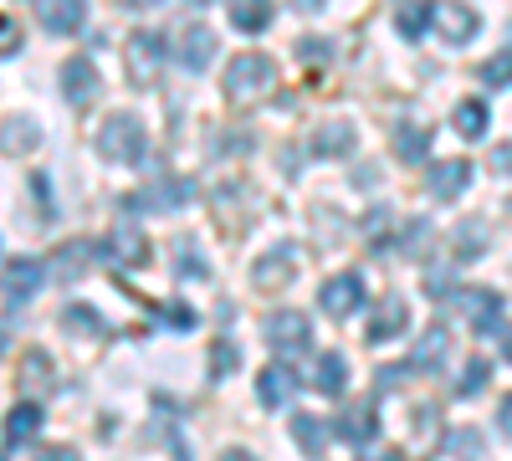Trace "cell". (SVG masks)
Here are the masks:
<instances>
[{"label": "cell", "instance_id": "e0dca14e", "mask_svg": "<svg viewBox=\"0 0 512 461\" xmlns=\"http://www.w3.org/2000/svg\"><path fill=\"white\" fill-rule=\"evenodd\" d=\"M354 123L349 118H333V123H323V129L313 134V154L318 159H349L354 154Z\"/></svg>", "mask_w": 512, "mask_h": 461}, {"label": "cell", "instance_id": "bcb514c9", "mask_svg": "<svg viewBox=\"0 0 512 461\" xmlns=\"http://www.w3.org/2000/svg\"><path fill=\"white\" fill-rule=\"evenodd\" d=\"M492 164H497V170H507V175H512V144H507V149H497V154H492Z\"/></svg>", "mask_w": 512, "mask_h": 461}, {"label": "cell", "instance_id": "d6a6232c", "mask_svg": "<svg viewBox=\"0 0 512 461\" xmlns=\"http://www.w3.org/2000/svg\"><path fill=\"white\" fill-rule=\"evenodd\" d=\"M482 82H487V88H507V82H512V47L497 52L492 62H482Z\"/></svg>", "mask_w": 512, "mask_h": 461}, {"label": "cell", "instance_id": "8d00e7d4", "mask_svg": "<svg viewBox=\"0 0 512 461\" xmlns=\"http://www.w3.org/2000/svg\"><path fill=\"white\" fill-rule=\"evenodd\" d=\"M21 47V21L16 16H0V57H11Z\"/></svg>", "mask_w": 512, "mask_h": 461}, {"label": "cell", "instance_id": "d590c367", "mask_svg": "<svg viewBox=\"0 0 512 461\" xmlns=\"http://www.w3.org/2000/svg\"><path fill=\"white\" fill-rule=\"evenodd\" d=\"M175 251H180V272H185V277H205V262L195 257V236H180Z\"/></svg>", "mask_w": 512, "mask_h": 461}, {"label": "cell", "instance_id": "2e32d148", "mask_svg": "<svg viewBox=\"0 0 512 461\" xmlns=\"http://www.w3.org/2000/svg\"><path fill=\"white\" fill-rule=\"evenodd\" d=\"M210 57H216V31L200 26V21H190L185 36H180V67H185V72H205Z\"/></svg>", "mask_w": 512, "mask_h": 461}, {"label": "cell", "instance_id": "8fae6325", "mask_svg": "<svg viewBox=\"0 0 512 461\" xmlns=\"http://www.w3.org/2000/svg\"><path fill=\"white\" fill-rule=\"evenodd\" d=\"M318 303H323V313H333V318L359 313V303H364V277H359V272H338V277H328V282L318 287Z\"/></svg>", "mask_w": 512, "mask_h": 461}, {"label": "cell", "instance_id": "e575fe53", "mask_svg": "<svg viewBox=\"0 0 512 461\" xmlns=\"http://www.w3.org/2000/svg\"><path fill=\"white\" fill-rule=\"evenodd\" d=\"M482 226L477 221H461V231H456V246H461V257H477V251H482Z\"/></svg>", "mask_w": 512, "mask_h": 461}, {"label": "cell", "instance_id": "7bdbcfd3", "mask_svg": "<svg viewBox=\"0 0 512 461\" xmlns=\"http://www.w3.org/2000/svg\"><path fill=\"white\" fill-rule=\"evenodd\" d=\"M328 6V0H292V11H303V16H318Z\"/></svg>", "mask_w": 512, "mask_h": 461}, {"label": "cell", "instance_id": "30bf717a", "mask_svg": "<svg viewBox=\"0 0 512 461\" xmlns=\"http://www.w3.org/2000/svg\"><path fill=\"white\" fill-rule=\"evenodd\" d=\"M446 303H456V313L472 318L477 333H492V328L502 323V298H497L492 287H461L456 298H446Z\"/></svg>", "mask_w": 512, "mask_h": 461}, {"label": "cell", "instance_id": "4316f807", "mask_svg": "<svg viewBox=\"0 0 512 461\" xmlns=\"http://www.w3.org/2000/svg\"><path fill=\"white\" fill-rule=\"evenodd\" d=\"M451 123H456V134L461 139H487V103L482 98H466V103H456V113H451Z\"/></svg>", "mask_w": 512, "mask_h": 461}, {"label": "cell", "instance_id": "d6986e66", "mask_svg": "<svg viewBox=\"0 0 512 461\" xmlns=\"http://www.w3.org/2000/svg\"><path fill=\"white\" fill-rule=\"evenodd\" d=\"M333 436H344V441H354V446L374 441V436H379V415H374V405L364 400V405L344 410V415H338V421H333Z\"/></svg>", "mask_w": 512, "mask_h": 461}, {"label": "cell", "instance_id": "603a6c76", "mask_svg": "<svg viewBox=\"0 0 512 461\" xmlns=\"http://www.w3.org/2000/svg\"><path fill=\"white\" fill-rule=\"evenodd\" d=\"M231 26L246 36H262L272 26V0H231Z\"/></svg>", "mask_w": 512, "mask_h": 461}, {"label": "cell", "instance_id": "ab89813d", "mask_svg": "<svg viewBox=\"0 0 512 461\" xmlns=\"http://www.w3.org/2000/svg\"><path fill=\"white\" fill-rule=\"evenodd\" d=\"M231 364H236V349L231 344H216V354H210V374L221 380V374H231Z\"/></svg>", "mask_w": 512, "mask_h": 461}, {"label": "cell", "instance_id": "cb8c5ba5", "mask_svg": "<svg viewBox=\"0 0 512 461\" xmlns=\"http://www.w3.org/2000/svg\"><path fill=\"white\" fill-rule=\"evenodd\" d=\"M287 431H292V441L303 446L308 456H323V451H328V436H333L328 421H318V415H292V426H287Z\"/></svg>", "mask_w": 512, "mask_h": 461}, {"label": "cell", "instance_id": "ffe728a7", "mask_svg": "<svg viewBox=\"0 0 512 461\" xmlns=\"http://www.w3.org/2000/svg\"><path fill=\"white\" fill-rule=\"evenodd\" d=\"M344 385H349V359L328 349V354L313 364V390L328 395V400H338V395H344Z\"/></svg>", "mask_w": 512, "mask_h": 461}, {"label": "cell", "instance_id": "f5cc1de1", "mask_svg": "<svg viewBox=\"0 0 512 461\" xmlns=\"http://www.w3.org/2000/svg\"><path fill=\"white\" fill-rule=\"evenodd\" d=\"M0 349H6V328H0Z\"/></svg>", "mask_w": 512, "mask_h": 461}, {"label": "cell", "instance_id": "5b68a950", "mask_svg": "<svg viewBox=\"0 0 512 461\" xmlns=\"http://www.w3.org/2000/svg\"><path fill=\"white\" fill-rule=\"evenodd\" d=\"M41 282H47V262H36V257H11L0 267V292H6L11 308H26L41 292Z\"/></svg>", "mask_w": 512, "mask_h": 461}, {"label": "cell", "instance_id": "7dc6e473", "mask_svg": "<svg viewBox=\"0 0 512 461\" xmlns=\"http://www.w3.org/2000/svg\"><path fill=\"white\" fill-rule=\"evenodd\" d=\"M221 461H256L251 451H241V446H231V451H221Z\"/></svg>", "mask_w": 512, "mask_h": 461}, {"label": "cell", "instance_id": "6da1fadb", "mask_svg": "<svg viewBox=\"0 0 512 461\" xmlns=\"http://www.w3.org/2000/svg\"><path fill=\"white\" fill-rule=\"evenodd\" d=\"M221 88H226L231 103H262V98L277 88V62H272L267 52H241V57L226 62Z\"/></svg>", "mask_w": 512, "mask_h": 461}, {"label": "cell", "instance_id": "52a82bcc", "mask_svg": "<svg viewBox=\"0 0 512 461\" xmlns=\"http://www.w3.org/2000/svg\"><path fill=\"white\" fill-rule=\"evenodd\" d=\"M108 257H113L118 267H128V272L149 267V236H144V226L134 221V211H128V216L113 226V236H108Z\"/></svg>", "mask_w": 512, "mask_h": 461}, {"label": "cell", "instance_id": "5bb4252c", "mask_svg": "<svg viewBox=\"0 0 512 461\" xmlns=\"http://www.w3.org/2000/svg\"><path fill=\"white\" fill-rule=\"evenodd\" d=\"M41 144V123L31 113H11V118H0V154H31Z\"/></svg>", "mask_w": 512, "mask_h": 461}, {"label": "cell", "instance_id": "7402d4cb", "mask_svg": "<svg viewBox=\"0 0 512 461\" xmlns=\"http://www.w3.org/2000/svg\"><path fill=\"white\" fill-rule=\"evenodd\" d=\"M446 349H451V328H446V323H431V328L420 333L415 354H410V369H436V364L446 359Z\"/></svg>", "mask_w": 512, "mask_h": 461}, {"label": "cell", "instance_id": "b9f144b4", "mask_svg": "<svg viewBox=\"0 0 512 461\" xmlns=\"http://www.w3.org/2000/svg\"><path fill=\"white\" fill-rule=\"evenodd\" d=\"M31 195H36L41 205H47V200H52V185H47V175H31Z\"/></svg>", "mask_w": 512, "mask_h": 461}, {"label": "cell", "instance_id": "4dcf8cb0", "mask_svg": "<svg viewBox=\"0 0 512 461\" xmlns=\"http://www.w3.org/2000/svg\"><path fill=\"white\" fill-rule=\"evenodd\" d=\"M21 385H26V390H36V385L47 390V385H52V359L41 354V349H31V354L21 359Z\"/></svg>", "mask_w": 512, "mask_h": 461}, {"label": "cell", "instance_id": "f6af8a7d", "mask_svg": "<svg viewBox=\"0 0 512 461\" xmlns=\"http://www.w3.org/2000/svg\"><path fill=\"white\" fill-rule=\"evenodd\" d=\"M354 185H359V190H369V185H379V170H374V164H369V170H359V175H354Z\"/></svg>", "mask_w": 512, "mask_h": 461}, {"label": "cell", "instance_id": "83f0119b", "mask_svg": "<svg viewBox=\"0 0 512 461\" xmlns=\"http://www.w3.org/2000/svg\"><path fill=\"white\" fill-rule=\"evenodd\" d=\"M395 154L405 164H420L425 154H431V134H425V123H400V129H395Z\"/></svg>", "mask_w": 512, "mask_h": 461}, {"label": "cell", "instance_id": "7c38bea8", "mask_svg": "<svg viewBox=\"0 0 512 461\" xmlns=\"http://www.w3.org/2000/svg\"><path fill=\"white\" fill-rule=\"evenodd\" d=\"M190 200H195V185L190 180H159L144 195L128 200V211H180V205H190Z\"/></svg>", "mask_w": 512, "mask_h": 461}, {"label": "cell", "instance_id": "277c9868", "mask_svg": "<svg viewBox=\"0 0 512 461\" xmlns=\"http://www.w3.org/2000/svg\"><path fill=\"white\" fill-rule=\"evenodd\" d=\"M297 257H303V246H297V241H277L272 251H262V257L251 262V287L256 292H282L297 277Z\"/></svg>", "mask_w": 512, "mask_h": 461}, {"label": "cell", "instance_id": "1f68e13d", "mask_svg": "<svg viewBox=\"0 0 512 461\" xmlns=\"http://www.w3.org/2000/svg\"><path fill=\"white\" fill-rule=\"evenodd\" d=\"M297 57H303L308 67H328L333 62V41L328 36H303L297 41Z\"/></svg>", "mask_w": 512, "mask_h": 461}, {"label": "cell", "instance_id": "9a60e30c", "mask_svg": "<svg viewBox=\"0 0 512 461\" xmlns=\"http://www.w3.org/2000/svg\"><path fill=\"white\" fill-rule=\"evenodd\" d=\"M36 16L52 36H72V31H82V21H88V0H41Z\"/></svg>", "mask_w": 512, "mask_h": 461}, {"label": "cell", "instance_id": "f35d334b", "mask_svg": "<svg viewBox=\"0 0 512 461\" xmlns=\"http://www.w3.org/2000/svg\"><path fill=\"white\" fill-rule=\"evenodd\" d=\"M446 446H451V451H466V456H482V436H477V431H451Z\"/></svg>", "mask_w": 512, "mask_h": 461}, {"label": "cell", "instance_id": "8992f818", "mask_svg": "<svg viewBox=\"0 0 512 461\" xmlns=\"http://www.w3.org/2000/svg\"><path fill=\"white\" fill-rule=\"evenodd\" d=\"M431 26L451 41V47H466V41H477L482 16L466 6V0H436V6H431Z\"/></svg>", "mask_w": 512, "mask_h": 461}, {"label": "cell", "instance_id": "4fadbf2b", "mask_svg": "<svg viewBox=\"0 0 512 461\" xmlns=\"http://www.w3.org/2000/svg\"><path fill=\"white\" fill-rule=\"evenodd\" d=\"M405 323H410V308H405L400 298H384V303H374L369 328H364V344H390L395 333H405Z\"/></svg>", "mask_w": 512, "mask_h": 461}, {"label": "cell", "instance_id": "c3c4849f", "mask_svg": "<svg viewBox=\"0 0 512 461\" xmlns=\"http://www.w3.org/2000/svg\"><path fill=\"white\" fill-rule=\"evenodd\" d=\"M123 6H134V11H154V6H164V0H123Z\"/></svg>", "mask_w": 512, "mask_h": 461}, {"label": "cell", "instance_id": "836d02e7", "mask_svg": "<svg viewBox=\"0 0 512 461\" xmlns=\"http://www.w3.org/2000/svg\"><path fill=\"white\" fill-rule=\"evenodd\" d=\"M62 323H67L72 333H103V318H98L93 308H82V303H72V308L62 313Z\"/></svg>", "mask_w": 512, "mask_h": 461}, {"label": "cell", "instance_id": "9c48e42d", "mask_svg": "<svg viewBox=\"0 0 512 461\" xmlns=\"http://www.w3.org/2000/svg\"><path fill=\"white\" fill-rule=\"evenodd\" d=\"M98 93H103V77H98L93 57H67V62H62V98H67L72 108H88Z\"/></svg>", "mask_w": 512, "mask_h": 461}, {"label": "cell", "instance_id": "f907efd6", "mask_svg": "<svg viewBox=\"0 0 512 461\" xmlns=\"http://www.w3.org/2000/svg\"><path fill=\"white\" fill-rule=\"evenodd\" d=\"M502 344H507V359H512V328H507V333H502Z\"/></svg>", "mask_w": 512, "mask_h": 461}, {"label": "cell", "instance_id": "db71d44e", "mask_svg": "<svg viewBox=\"0 0 512 461\" xmlns=\"http://www.w3.org/2000/svg\"><path fill=\"white\" fill-rule=\"evenodd\" d=\"M0 461H6V456H0Z\"/></svg>", "mask_w": 512, "mask_h": 461}, {"label": "cell", "instance_id": "3957f363", "mask_svg": "<svg viewBox=\"0 0 512 461\" xmlns=\"http://www.w3.org/2000/svg\"><path fill=\"white\" fill-rule=\"evenodd\" d=\"M262 339H267L277 354L297 359V354H308V344H313V323H308V313H297V308H277V313H267V323H262Z\"/></svg>", "mask_w": 512, "mask_h": 461}, {"label": "cell", "instance_id": "f546056e", "mask_svg": "<svg viewBox=\"0 0 512 461\" xmlns=\"http://www.w3.org/2000/svg\"><path fill=\"white\" fill-rule=\"evenodd\" d=\"M487 380H492V359H472V364H466V374H461V385H456V395L461 400H477L482 390H487Z\"/></svg>", "mask_w": 512, "mask_h": 461}, {"label": "cell", "instance_id": "74e56055", "mask_svg": "<svg viewBox=\"0 0 512 461\" xmlns=\"http://www.w3.org/2000/svg\"><path fill=\"white\" fill-rule=\"evenodd\" d=\"M390 226H395V216H390V211H374V216H369V226H364V236H369L374 246H384V236H390Z\"/></svg>", "mask_w": 512, "mask_h": 461}, {"label": "cell", "instance_id": "816d5d0a", "mask_svg": "<svg viewBox=\"0 0 512 461\" xmlns=\"http://www.w3.org/2000/svg\"><path fill=\"white\" fill-rule=\"evenodd\" d=\"M190 6H195V11H200V6H210V0H190Z\"/></svg>", "mask_w": 512, "mask_h": 461}, {"label": "cell", "instance_id": "ee69618b", "mask_svg": "<svg viewBox=\"0 0 512 461\" xmlns=\"http://www.w3.org/2000/svg\"><path fill=\"white\" fill-rule=\"evenodd\" d=\"M497 426L512 436V395H507V400H502V410H497Z\"/></svg>", "mask_w": 512, "mask_h": 461}, {"label": "cell", "instance_id": "ba28073f", "mask_svg": "<svg viewBox=\"0 0 512 461\" xmlns=\"http://www.w3.org/2000/svg\"><path fill=\"white\" fill-rule=\"evenodd\" d=\"M123 57H128V77H134L139 88H149V82L159 77V67H164V36L134 31V36H128V47H123Z\"/></svg>", "mask_w": 512, "mask_h": 461}, {"label": "cell", "instance_id": "ac0fdd59", "mask_svg": "<svg viewBox=\"0 0 512 461\" xmlns=\"http://www.w3.org/2000/svg\"><path fill=\"white\" fill-rule=\"evenodd\" d=\"M466 180H472V164H466V159H441V164H431L425 190H431L436 200H456L466 190Z\"/></svg>", "mask_w": 512, "mask_h": 461}, {"label": "cell", "instance_id": "f1b7e54d", "mask_svg": "<svg viewBox=\"0 0 512 461\" xmlns=\"http://www.w3.org/2000/svg\"><path fill=\"white\" fill-rule=\"evenodd\" d=\"M431 6H436V0H405V6H400V36L405 41H420L425 36V26H431Z\"/></svg>", "mask_w": 512, "mask_h": 461}, {"label": "cell", "instance_id": "60d3db41", "mask_svg": "<svg viewBox=\"0 0 512 461\" xmlns=\"http://www.w3.org/2000/svg\"><path fill=\"white\" fill-rule=\"evenodd\" d=\"M36 461H77L72 446H47V451H36Z\"/></svg>", "mask_w": 512, "mask_h": 461}, {"label": "cell", "instance_id": "d4e9b609", "mask_svg": "<svg viewBox=\"0 0 512 461\" xmlns=\"http://www.w3.org/2000/svg\"><path fill=\"white\" fill-rule=\"evenodd\" d=\"M36 431H41V405H36V400L11 405V415H6V441L21 446V441H31Z\"/></svg>", "mask_w": 512, "mask_h": 461}, {"label": "cell", "instance_id": "484cf974", "mask_svg": "<svg viewBox=\"0 0 512 461\" xmlns=\"http://www.w3.org/2000/svg\"><path fill=\"white\" fill-rule=\"evenodd\" d=\"M256 395H262V405H267V410H277V405L292 395V369H282V364H267L262 374H256Z\"/></svg>", "mask_w": 512, "mask_h": 461}, {"label": "cell", "instance_id": "681fc988", "mask_svg": "<svg viewBox=\"0 0 512 461\" xmlns=\"http://www.w3.org/2000/svg\"><path fill=\"white\" fill-rule=\"evenodd\" d=\"M364 461H369V456H364ZM374 461H400V451H379Z\"/></svg>", "mask_w": 512, "mask_h": 461}, {"label": "cell", "instance_id": "44dd1931", "mask_svg": "<svg viewBox=\"0 0 512 461\" xmlns=\"http://www.w3.org/2000/svg\"><path fill=\"white\" fill-rule=\"evenodd\" d=\"M93 257H98V246H93V241H67V246L57 251V257H52V262H57V267H52V277H57V282H77L82 272L93 267Z\"/></svg>", "mask_w": 512, "mask_h": 461}, {"label": "cell", "instance_id": "7a4b0ae2", "mask_svg": "<svg viewBox=\"0 0 512 461\" xmlns=\"http://www.w3.org/2000/svg\"><path fill=\"white\" fill-rule=\"evenodd\" d=\"M93 144H98V154H103L108 164H139V159L149 154V134H144L139 113H108V118L98 123Z\"/></svg>", "mask_w": 512, "mask_h": 461}]
</instances>
